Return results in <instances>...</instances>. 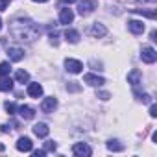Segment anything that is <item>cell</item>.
Here are the masks:
<instances>
[{"label": "cell", "mask_w": 157, "mask_h": 157, "mask_svg": "<svg viewBox=\"0 0 157 157\" xmlns=\"http://www.w3.org/2000/svg\"><path fill=\"white\" fill-rule=\"evenodd\" d=\"M10 33L15 41H21V43H33L35 39H39L41 35V28L30 21V19H17L11 22L10 26Z\"/></svg>", "instance_id": "6da1fadb"}, {"label": "cell", "mask_w": 157, "mask_h": 157, "mask_svg": "<svg viewBox=\"0 0 157 157\" xmlns=\"http://www.w3.org/2000/svg\"><path fill=\"white\" fill-rule=\"evenodd\" d=\"M96 8H98V2H96V0H82V2L78 4V13H80L82 17H87V15H91Z\"/></svg>", "instance_id": "7a4b0ae2"}, {"label": "cell", "mask_w": 157, "mask_h": 157, "mask_svg": "<svg viewBox=\"0 0 157 157\" xmlns=\"http://www.w3.org/2000/svg\"><path fill=\"white\" fill-rule=\"evenodd\" d=\"M72 153L78 155V157H91L93 150H91V146H89L87 142H76V144L72 146Z\"/></svg>", "instance_id": "3957f363"}, {"label": "cell", "mask_w": 157, "mask_h": 157, "mask_svg": "<svg viewBox=\"0 0 157 157\" xmlns=\"http://www.w3.org/2000/svg\"><path fill=\"white\" fill-rule=\"evenodd\" d=\"M65 68L70 72V74H80L83 70V63L78 61V59H72V57H67L65 59Z\"/></svg>", "instance_id": "277c9868"}, {"label": "cell", "mask_w": 157, "mask_h": 157, "mask_svg": "<svg viewBox=\"0 0 157 157\" xmlns=\"http://www.w3.org/2000/svg\"><path fill=\"white\" fill-rule=\"evenodd\" d=\"M140 59H142L144 63H148V65L155 63V61H157V52H155V48H151V46H144L142 52H140Z\"/></svg>", "instance_id": "5b68a950"}, {"label": "cell", "mask_w": 157, "mask_h": 157, "mask_svg": "<svg viewBox=\"0 0 157 157\" xmlns=\"http://www.w3.org/2000/svg\"><path fill=\"white\" fill-rule=\"evenodd\" d=\"M83 82L87 83V85H91V87H102L104 83H105V80L102 76H96V74H85L83 76Z\"/></svg>", "instance_id": "8992f818"}, {"label": "cell", "mask_w": 157, "mask_h": 157, "mask_svg": "<svg viewBox=\"0 0 157 157\" xmlns=\"http://www.w3.org/2000/svg\"><path fill=\"white\" fill-rule=\"evenodd\" d=\"M57 107V100L54 96H48L41 102V111L43 113H54V109Z\"/></svg>", "instance_id": "52a82bcc"}, {"label": "cell", "mask_w": 157, "mask_h": 157, "mask_svg": "<svg viewBox=\"0 0 157 157\" xmlns=\"http://www.w3.org/2000/svg\"><path fill=\"white\" fill-rule=\"evenodd\" d=\"M91 35H93L94 39H102V37L107 35V28H105L104 24H100V22H94V24L91 26Z\"/></svg>", "instance_id": "ba28073f"}, {"label": "cell", "mask_w": 157, "mask_h": 157, "mask_svg": "<svg viewBox=\"0 0 157 157\" xmlns=\"http://www.w3.org/2000/svg\"><path fill=\"white\" fill-rule=\"evenodd\" d=\"M17 150H19V151H32V150H33L32 139H30V137H21V139L17 140Z\"/></svg>", "instance_id": "9c48e42d"}, {"label": "cell", "mask_w": 157, "mask_h": 157, "mask_svg": "<svg viewBox=\"0 0 157 157\" xmlns=\"http://www.w3.org/2000/svg\"><path fill=\"white\" fill-rule=\"evenodd\" d=\"M128 30H129L131 33H135V35H140V33H144V22L133 19V21L128 22Z\"/></svg>", "instance_id": "30bf717a"}, {"label": "cell", "mask_w": 157, "mask_h": 157, "mask_svg": "<svg viewBox=\"0 0 157 157\" xmlns=\"http://www.w3.org/2000/svg\"><path fill=\"white\" fill-rule=\"evenodd\" d=\"M32 129H33V135H35V137H39V139H44V137L50 133V128H48L44 122H39V124H35Z\"/></svg>", "instance_id": "8fae6325"}, {"label": "cell", "mask_w": 157, "mask_h": 157, "mask_svg": "<svg viewBox=\"0 0 157 157\" xmlns=\"http://www.w3.org/2000/svg\"><path fill=\"white\" fill-rule=\"evenodd\" d=\"M72 21H74V11L68 10V8H63L59 11V22L61 24H70Z\"/></svg>", "instance_id": "7c38bea8"}, {"label": "cell", "mask_w": 157, "mask_h": 157, "mask_svg": "<svg viewBox=\"0 0 157 157\" xmlns=\"http://www.w3.org/2000/svg\"><path fill=\"white\" fill-rule=\"evenodd\" d=\"M17 113H19L24 120H30V118L35 117V109L30 107V105H19V107H17Z\"/></svg>", "instance_id": "4fadbf2b"}, {"label": "cell", "mask_w": 157, "mask_h": 157, "mask_svg": "<svg viewBox=\"0 0 157 157\" xmlns=\"http://www.w3.org/2000/svg\"><path fill=\"white\" fill-rule=\"evenodd\" d=\"M140 80H142V74H140V70H137V68H133V70L128 74V83H131V87H139Z\"/></svg>", "instance_id": "5bb4252c"}, {"label": "cell", "mask_w": 157, "mask_h": 157, "mask_svg": "<svg viewBox=\"0 0 157 157\" xmlns=\"http://www.w3.org/2000/svg\"><path fill=\"white\" fill-rule=\"evenodd\" d=\"M28 96H32V98L43 96V85L41 83H28Z\"/></svg>", "instance_id": "9a60e30c"}, {"label": "cell", "mask_w": 157, "mask_h": 157, "mask_svg": "<svg viewBox=\"0 0 157 157\" xmlns=\"http://www.w3.org/2000/svg\"><path fill=\"white\" fill-rule=\"evenodd\" d=\"M10 61H22L24 59V50L22 48H8Z\"/></svg>", "instance_id": "2e32d148"}, {"label": "cell", "mask_w": 157, "mask_h": 157, "mask_svg": "<svg viewBox=\"0 0 157 157\" xmlns=\"http://www.w3.org/2000/svg\"><path fill=\"white\" fill-rule=\"evenodd\" d=\"M11 89H13V80H11V78L10 76H0V91L8 93Z\"/></svg>", "instance_id": "e0dca14e"}, {"label": "cell", "mask_w": 157, "mask_h": 157, "mask_svg": "<svg viewBox=\"0 0 157 157\" xmlns=\"http://www.w3.org/2000/svg\"><path fill=\"white\" fill-rule=\"evenodd\" d=\"M65 39L70 43V44H76L78 41H80V32H76V30H72V28H68L67 32H65Z\"/></svg>", "instance_id": "ac0fdd59"}, {"label": "cell", "mask_w": 157, "mask_h": 157, "mask_svg": "<svg viewBox=\"0 0 157 157\" xmlns=\"http://www.w3.org/2000/svg\"><path fill=\"white\" fill-rule=\"evenodd\" d=\"M105 146H107V150H111V151H122V150H124V144H122L118 139H109Z\"/></svg>", "instance_id": "d6986e66"}, {"label": "cell", "mask_w": 157, "mask_h": 157, "mask_svg": "<svg viewBox=\"0 0 157 157\" xmlns=\"http://www.w3.org/2000/svg\"><path fill=\"white\" fill-rule=\"evenodd\" d=\"M15 80H17L19 83H26V82H30V74H28L26 70H17V72H15Z\"/></svg>", "instance_id": "ffe728a7"}, {"label": "cell", "mask_w": 157, "mask_h": 157, "mask_svg": "<svg viewBox=\"0 0 157 157\" xmlns=\"http://www.w3.org/2000/svg\"><path fill=\"white\" fill-rule=\"evenodd\" d=\"M135 96H137V100L142 102V104H150V102H151V96H150V94H146V93H139L137 89H135Z\"/></svg>", "instance_id": "44dd1931"}, {"label": "cell", "mask_w": 157, "mask_h": 157, "mask_svg": "<svg viewBox=\"0 0 157 157\" xmlns=\"http://www.w3.org/2000/svg\"><path fill=\"white\" fill-rule=\"evenodd\" d=\"M10 72H11L10 63H0V76H10Z\"/></svg>", "instance_id": "7402d4cb"}, {"label": "cell", "mask_w": 157, "mask_h": 157, "mask_svg": "<svg viewBox=\"0 0 157 157\" xmlns=\"http://www.w3.org/2000/svg\"><path fill=\"white\" fill-rule=\"evenodd\" d=\"M133 13H139V15H144L148 19H155V11H144V10H131Z\"/></svg>", "instance_id": "603a6c76"}, {"label": "cell", "mask_w": 157, "mask_h": 157, "mask_svg": "<svg viewBox=\"0 0 157 157\" xmlns=\"http://www.w3.org/2000/svg\"><path fill=\"white\" fill-rule=\"evenodd\" d=\"M57 150V144L54 140H46L44 142V151H56Z\"/></svg>", "instance_id": "cb8c5ba5"}, {"label": "cell", "mask_w": 157, "mask_h": 157, "mask_svg": "<svg viewBox=\"0 0 157 157\" xmlns=\"http://www.w3.org/2000/svg\"><path fill=\"white\" fill-rule=\"evenodd\" d=\"M6 111H8L10 115H13V113L17 111V105H15L13 102H6Z\"/></svg>", "instance_id": "d4e9b609"}, {"label": "cell", "mask_w": 157, "mask_h": 157, "mask_svg": "<svg viewBox=\"0 0 157 157\" xmlns=\"http://www.w3.org/2000/svg\"><path fill=\"white\" fill-rule=\"evenodd\" d=\"M50 43L56 46L57 44V32H50Z\"/></svg>", "instance_id": "484cf974"}, {"label": "cell", "mask_w": 157, "mask_h": 157, "mask_svg": "<svg viewBox=\"0 0 157 157\" xmlns=\"http://www.w3.org/2000/svg\"><path fill=\"white\" fill-rule=\"evenodd\" d=\"M150 117H151V118H155V117H157V105H155V104H151V105H150Z\"/></svg>", "instance_id": "4316f807"}, {"label": "cell", "mask_w": 157, "mask_h": 157, "mask_svg": "<svg viewBox=\"0 0 157 157\" xmlns=\"http://www.w3.org/2000/svg\"><path fill=\"white\" fill-rule=\"evenodd\" d=\"M8 4H10V0H0V11H4L8 8Z\"/></svg>", "instance_id": "83f0119b"}, {"label": "cell", "mask_w": 157, "mask_h": 157, "mask_svg": "<svg viewBox=\"0 0 157 157\" xmlns=\"http://www.w3.org/2000/svg\"><path fill=\"white\" fill-rule=\"evenodd\" d=\"M0 131H2V133H10V131H11V128H10L8 124H2V126H0Z\"/></svg>", "instance_id": "f1b7e54d"}, {"label": "cell", "mask_w": 157, "mask_h": 157, "mask_svg": "<svg viewBox=\"0 0 157 157\" xmlns=\"http://www.w3.org/2000/svg\"><path fill=\"white\" fill-rule=\"evenodd\" d=\"M98 98L100 100H109V93H104L102 91V93H98Z\"/></svg>", "instance_id": "f546056e"}, {"label": "cell", "mask_w": 157, "mask_h": 157, "mask_svg": "<svg viewBox=\"0 0 157 157\" xmlns=\"http://www.w3.org/2000/svg\"><path fill=\"white\" fill-rule=\"evenodd\" d=\"M44 153H46V151H44V148H43V150H35V151H33V155H35V157H43Z\"/></svg>", "instance_id": "4dcf8cb0"}, {"label": "cell", "mask_w": 157, "mask_h": 157, "mask_svg": "<svg viewBox=\"0 0 157 157\" xmlns=\"http://www.w3.org/2000/svg\"><path fill=\"white\" fill-rule=\"evenodd\" d=\"M67 89H70V91H78V89H80V87H78V85H74V82H70V85H68Z\"/></svg>", "instance_id": "1f68e13d"}, {"label": "cell", "mask_w": 157, "mask_h": 157, "mask_svg": "<svg viewBox=\"0 0 157 157\" xmlns=\"http://www.w3.org/2000/svg\"><path fill=\"white\" fill-rule=\"evenodd\" d=\"M61 2H65V4H74V2H78V0H61Z\"/></svg>", "instance_id": "d6a6232c"}, {"label": "cell", "mask_w": 157, "mask_h": 157, "mask_svg": "<svg viewBox=\"0 0 157 157\" xmlns=\"http://www.w3.org/2000/svg\"><path fill=\"white\" fill-rule=\"evenodd\" d=\"M32 2H41L43 4V2H48V0H32Z\"/></svg>", "instance_id": "836d02e7"}, {"label": "cell", "mask_w": 157, "mask_h": 157, "mask_svg": "<svg viewBox=\"0 0 157 157\" xmlns=\"http://www.w3.org/2000/svg\"><path fill=\"white\" fill-rule=\"evenodd\" d=\"M137 2H142L144 4V2H153V0H137Z\"/></svg>", "instance_id": "e575fe53"}, {"label": "cell", "mask_w": 157, "mask_h": 157, "mask_svg": "<svg viewBox=\"0 0 157 157\" xmlns=\"http://www.w3.org/2000/svg\"><path fill=\"white\" fill-rule=\"evenodd\" d=\"M4 150H6V146H4V144H0V151H4Z\"/></svg>", "instance_id": "d590c367"}, {"label": "cell", "mask_w": 157, "mask_h": 157, "mask_svg": "<svg viewBox=\"0 0 157 157\" xmlns=\"http://www.w3.org/2000/svg\"><path fill=\"white\" fill-rule=\"evenodd\" d=\"M0 30H2V19H0Z\"/></svg>", "instance_id": "8d00e7d4"}]
</instances>
